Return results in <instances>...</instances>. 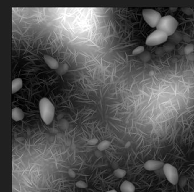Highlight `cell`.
I'll list each match as a JSON object with an SVG mask.
<instances>
[{"mask_svg":"<svg viewBox=\"0 0 194 192\" xmlns=\"http://www.w3.org/2000/svg\"><path fill=\"white\" fill-rule=\"evenodd\" d=\"M135 186L130 181H125L120 185L121 192H135Z\"/></svg>","mask_w":194,"mask_h":192,"instance_id":"9c48e42d","label":"cell"},{"mask_svg":"<svg viewBox=\"0 0 194 192\" xmlns=\"http://www.w3.org/2000/svg\"><path fill=\"white\" fill-rule=\"evenodd\" d=\"M98 142V140L97 138H93V139L89 140L87 142V143L90 145H94L97 144Z\"/></svg>","mask_w":194,"mask_h":192,"instance_id":"2e32d148","label":"cell"},{"mask_svg":"<svg viewBox=\"0 0 194 192\" xmlns=\"http://www.w3.org/2000/svg\"><path fill=\"white\" fill-rule=\"evenodd\" d=\"M142 16L144 21L151 28H156L162 18L160 13L153 9H144Z\"/></svg>","mask_w":194,"mask_h":192,"instance_id":"3957f363","label":"cell"},{"mask_svg":"<svg viewBox=\"0 0 194 192\" xmlns=\"http://www.w3.org/2000/svg\"><path fill=\"white\" fill-rule=\"evenodd\" d=\"M110 142L107 140H104L98 144L97 148L100 151H104L106 150L110 146Z\"/></svg>","mask_w":194,"mask_h":192,"instance_id":"8fae6325","label":"cell"},{"mask_svg":"<svg viewBox=\"0 0 194 192\" xmlns=\"http://www.w3.org/2000/svg\"><path fill=\"white\" fill-rule=\"evenodd\" d=\"M39 109L43 122L46 125H50L55 113V108L52 102L47 98H42L39 103Z\"/></svg>","mask_w":194,"mask_h":192,"instance_id":"6da1fadb","label":"cell"},{"mask_svg":"<svg viewBox=\"0 0 194 192\" xmlns=\"http://www.w3.org/2000/svg\"><path fill=\"white\" fill-rule=\"evenodd\" d=\"M23 86V82L21 78H16L13 80L12 82V94L19 91Z\"/></svg>","mask_w":194,"mask_h":192,"instance_id":"30bf717a","label":"cell"},{"mask_svg":"<svg viewBox=\"0 0 194 192\" xmlns=\"http://www.w3.org/2000/svg\"><path fill=\"white\" fill-rule=\"evenodd\" d=\"M24 113L19 108H15L13 109L12 112V117L13 120L15 121H19L24 119Z\"/></svg>","mask_w":194,"mask_h":192,"instance_id":"ba28073f","label":"cell"},{"mask_svg":"<svg viewBox=\"0 0 194 192\" xmlns=\"http://www.w3.org/2000/svg\"></svg>","mask_w":194,"mask_h":192,"instance_id":"ac0fdd59","label":"cell"},{"mask_svg":"<svg viewBox=\"0 0 194 192\" xmlns=\"http://www.w3.org/2000/svg\"><path fill=\"white\" fill-rule=\"evenodd\" d=\"M179 185L180 188H183L187 184V178L185 177H182L180 180H179Z\"/></svg>","mask_w":194,"mask_h":192,"instance_id":"9a60e30c","label":"cell"},{"mask_svg":"<svg viewBox=\"0 0 194 192\" xmlns=\"http://www.w3.org/2000/svg\"><path fill=\"white\" fill-rule=\"evenodd\" d=\"M177 26L178 22L174 17L171 16H166L162 17L156 29L163 32L169 36L175 32Z\"/></svg>","mask_w":194,"mask_h":192,"instance_id":"7a4b0ae2","label":"cell"},{"mask_svg":"<svg viewBox=\"0 0 194 192\" xmlns=\"http://www.w3.org/2000/svg\"><path fill=\"white\" fill-rule=\"evenodd\" d=\"M168 36L162 31L156 29L150 34L146 41L148 46H156L160 45L167 40Z\"/></svg>","mask_w":194,"mask_h":192,"instance_id":"277c9868","label":"cell"},{"mask_svg":"<svg viewBox=\"0 0 194 192\" xmlns=\"http://www.w3.org/2000/svg\"><path fill=\"white\" fill-rule=\"evenodd\" d=\"M126 171L124 169H117L114 171V175H115L116 177L121 178L124 177L125 175H126Z\"/></svg>","mask_w":194,"mask_h":192,"instance_id":"7c38bea8","label":"cell"},{"mask_svg":"<svg viewBox=\"0 0 194 192\" xmlns=\"http://www.w3.org/2000/svg\"><path fill=\"white\" fill-rule=\"evenodd\" d=\"M117 192V191H115V190H114V189H113V190H111V191H107V192Z\"/></svg>","mask_w":194,"mask_h":192,"instance_id":"e0dca14e","label":"cell"},{"mask_svg":"<svg viewBox=\"0 0 194 192\" xmlns=\"http://www.w3.org/2000/svg\"><path fill=\"white\" fill-rule=\"evenodd\" d=\"M164 175L167 180L172 185H177L179 182V174L175 167L169 164H165L163 167Z\"/></svg>","mask_w":194,"mask_h":192,"instance_id":"5b68a950","label":"cell"},{"mask_svg":"<svg viewBox=\"0 0 194 192\" xmlns=\"http://www.w3.org/2000/svg\"><path fill=\"white\" fill-rule=\"evenodd\" d=\"M144 50V47L141 46L136 48L133 51V55H138L142 53H143Z\"/></svg>","mask_w":194,"mask_h":192,"instance_id":"4fadbf2b","label":"cell"},{"mask_svg":"<svg viewBox=\"0 0 194 192\" xmlns=\"http://www.w3.org/2000/svg\"><path fill=\"white\" fill-rule=\"evenodd\" d=\"M43 59L46 64L51 69L57 70L59 68V64L58 62L53 57L49 55H45Z\"/></svg>","mask_w":194,"mask_h":192,"instance_id":"52a82bcc","label":"cell"},{"mask_svg":"<svg viewBox=\"0 0 194 192\" xmlns=\"http://www.w3.org/2000/svg\"><path fill=\"white\" fill-rule=\"evenodd\" d=\"M164 164L163 162L157 160H149L144 165L145 169L149 171L158 170L163 167Z\"/></svg>","mask_w":194,"mask_h":192,"instance_id":"8992f818","label":"cell"},{"mask_svg":"<svg viewBox=\"0 0 194 192\" xmlns=\"http://www.w3.org/2000/svg\"><path fill=\"white\" fill-rule=\"evenodd\" d=\"M76 186L78 188L85 189L87 187V184L84 181H79L76 182Z\"/></svg>","mask_w":194,"mask_h":192,"instance_id":"5bb4252c","label":"cell"}]
</instances>
